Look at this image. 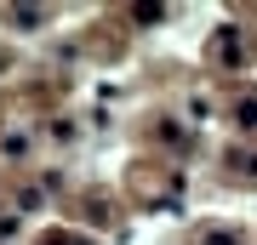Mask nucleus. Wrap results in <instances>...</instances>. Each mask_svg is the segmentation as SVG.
I'll use <instances>...</instances> for the list:
<instances>
[{"instance_id":"1","label":"nucleus","mask_w":257,"mask_h":245,"mask_svg":"<svg viewBox=\"0 0 257 245\" xmlns=\"http://www.w3.org/2000/svg\"><path fill=\"white\" fill-rule=\"evenodd\" d=\"M240 46H246V40H240V29H217V35H211V57H217L223 69H240V63H246Z\"/></svg>"},{"instance_id":"2","label":"nucleus","mask_w":257,"mask_h":245,"mask_svg":"<svg viewBox=\"0 0 257 245\" xmlns=\"http://www.w3.org/2000/svg\"><path fill=\"white\" fill-rule=\"evenodd\" d=\"M234 126H240V131H257V97H251V91L234 103Z\"/></svg>"},{"instance_id":"3","label":"nucleus","mask_w":257,"mask_h":245,"mask_svg":"<svg viewBox=\"0 0 257 245\" xmlns=\"http://www.w3.org/2000/svg\"><path fill=\"white\" fill-rule=\"evenodd\" d=\"M200 245H240V239H234V228H206Z\"/></svg>"},{"instance_id":"4","label":"nucleus","mask_w":257,"mask_h":245,"mask_svg":"<svg viewBox=\"0 0 257 245\" xmlns=\"http://www.w3.org/2000/svg\"><path fill=\"white\" fill-rule=\"evenodd\" d=\"M46 245H86V239H80V234H52Z\"/></svg>"}]
</instances>
